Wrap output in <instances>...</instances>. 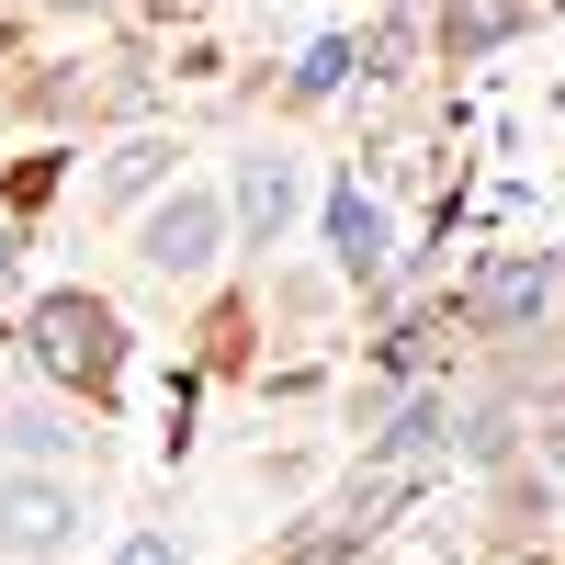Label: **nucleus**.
I'll return each mask as SVG.
<instances>
[{
	"label": "nucleus",
	"instance_id": "7",
	"mask_svg": "<svg viewBox=\"0 0 565 565\" xmlns=\"http://www.w3.org/2000/svg\"><path fill=\"white\" fill-rule=\"evenodd\" d=\"M238 215H249V226H282V215H295V170H282V159H249V170H238Z\"/></svg>",
	"mask_w": 565,
	"mask_h": 565
},
{
	"label": "nucleus",
	"instance_id": "5",
	"mask_svg": "<svg viewBox=\"0 0 565 565\" xmlns=\"http://www.w3.org/2000/svg\"><path fill=\"white\" fill-rule=\"evenodd\" d=\"M68 521H79L68 487H0V543H12V554H57Z\"/></svg>",
	"mask_w": 565,
	"mask_h": 565
},
{
	"label": "nucleus",
	"instance_id": "12",
	"mask_svg": "<svg viewBox=\"0 0 565 565\" xmlns=\"http://www.w3.org/2000/svg\"><path fill=\"white\" fill-rule=\"evenodd\" d=\"M0 271H12V226H0Z\"/></svg>",
	"mask_w": 565,
	"mask_h": 565
},
{
	"label": "nucleus",
	"instance_id": "1",
	"mask_svg": "<svg viewBox=\"0 0 565 565\" xmlns=\"http://www.w3.org/2000/svg\"><path fill=\"white\" fill-rule=\"evenodd\" d=\"M23 340H34V362L57 373V385H114V317L90 295H45Z\"/></svg>",
	"mask_w": 565,
	"mask_h": 565
},
{
	"label": "nucleus",
	"instance_id": "6",
	"mask_svg": "<svg viewBox=\"0 0 565 565\" xmlns=\"http://www.w3.org/2000/svg\"><path fill=\"white\" fill-rule=\"evenodd\" d=\"M509 23H521V0H452V12H441V45H452V57H487Z\"/></svg>",
	"mask_w": 565,
	"mask_h": 565
},
{
	"label": "nucleus",
	"instance_id": "4",
	"mask_svg": "<svg viewBox=\"0 0 565 565\" xmlns=\"http://www.w3.org/2000/svg\"><path fill=\"white\" fill-rule=\"evenodd\" d=\"M543 295H554V260H543V249H509V260L476 271V317H487V328H521Z\"/></svg>",
	"mask_w": 565,
	"mask_h": 565
},
{
	"label": "nucleus",
	"instance_id": "11",
	"mask_svg": "<svg viewBox=\"0 0 565 565\" xmlns=\"http://www.w3.org/2000/svg\"><path fill=\"white\" fill-rule=\"evenodd\" d=\"M125 565H170V543H159V532H136V543H125Z\"/></svg>",
	"mask_w": 565,
	"mask_h": 565
},
{
	"label": "nucleus",
	"instance_id": "2",
	"mask_svg": "<svg viewBox=\"0 0 565 565\" xmlns=\"http://www.w3.org/2000/svg\"><path fill=\"white\" fill-rule=\"evenodd\" d=\"M215 238H226V204H215V193H181V204H159V215H148V260H159V271H181V282L215 271Z\"/></svg>",
	"mask_w": 565,
	"mask_h": 565
},
{
	"label": "nucleus",
	"instance_id": "10",
	"mask_svg": "<svg viewBox=\"0 0 565 565\" xmlns=\"http://www.w3.org/2000/svg\"><path fill=\"white\" fill-rule=\"evenodd\" d=\"M430 441H441V407H407V418H396V441H385V452H430Z\"/></svg>",
	"mask_w": 565,
	"mask_h": 565
},
{
	"label": "nucleus",
	"instance_id": "3",
	"mask_svg": "<svg viewBox=\"0 0 565 565\" xmlns=\"http://www.w3.org/2000/svg\"><path fill=\"white\" fill-rule=\"evenodd\" d=\"M328 249H340L351 282H385V204H373L362 181H340V193H328Z\"/></svg>",
	"mask_w": 565,
	"mask_h": 565
},
{
	"label": "nucleus",
	"instance_id": "9",
	"mask_svg": "<svg viewBox=\"0 0 565 565\" xmlns=\"http://www.w3.org/2000/svg\"><path fill=\"white\" fill-rule=\"evenodd\" d=\"M159 170H170V148H159V136H136V148L114 159V193H148V181H159Z\"/></svg>",
	"mask_w": 565,
	"mask_h": 565
},
{
	"label": "nucleus",
	"instance_id": "8",
	"mask_svg": "<svg viewBox=\"0 0 565 565\" xmlns=\"http://www.w3.org/2000/svg\"><path fill=\"white\" fill-rule=\"evenodd\" d=\"M351 79V45L340 34H328V45H306V68H295V90H306V103H317V90H340Z\"/></svg>",
	"mask_w": 565,
	"mask_h": 565
}]
</instances>
